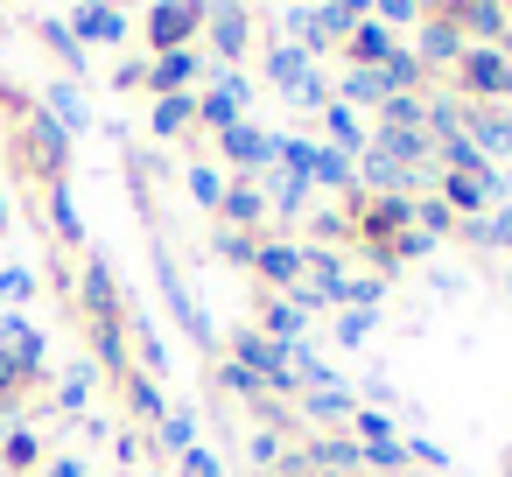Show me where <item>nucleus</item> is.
Segmentation results:
<instances>
[{
	"instance_id": "1",
	"label": "nucleus",
	"mask_w": 512,
	"mask_h": 477,
	"mask_svg": "<svg viewBox=\"0 0 512 477\" xmlns=\"http://www.w3.org/2000/svg\"><path fill=\"white\" fill-rule=\"evenodd\" d=\"M204 15H211V0H155V8H148V43H155V57H169V50H197Z\"/></svg>"
},
{
	"instance_id": "2",
	"label": "nucleus",
	"mask_w": 512,
	"mask_h": 477,
	"mask_svg": "<svg viewBox=\"0 0 512 477\" xmlns=\"http://www.w3.org/2000/svg\"><path fill=\"white\" fill-rule=\"evenodd\" d=\"M232 365H246L253 379H267V393H295L288 344H274V337H260V330H232Z\"/></svg>"
},
{
	"instance_id": "3",
	"label": "nucleus",
	"mask_w": 512,
	"mask_h": 477,
	"mask_svg": "<svg viewBox=\"0 0 512 477\" xmlns=\"http://www.w3.org/2000/svg\"><path fill=\"white\" fill-rule=\"evenodd\" d=\"M204 36H211V64H239L253 50V8H239V0H211V15H204Z\"/></svg>"
},
{
	"instance_id": "4",
	"label": "nucleus",
	"mask_w": 512,
	"mask_h": 477,
	"mask_svg": "<svg viewBox=\"0 0 512 477\" xmlns=\"http://www.w3.org/2000/svg\"><path fill=\"white\" fill-rule=\"evenodd\" d=\"M218 148H225V162H232V176H267L274 162H281V134H267V127H225L218 134Z\"/></svg>"
},
{
	"instance_id": "5",
	"label": "nucleus",
	"mask_w": 512,
	"mask_h": 477,
	"mask_svg": "<svg viewBox=\"0 0 512 477\" xmlns=\"http://www.w3.org/2000/svg\"><path fill=\"white\" fill-rule=\"evenodd\" d=\"M414 57H421V71H456L463 64V29L456 22H442V15H421V29H414V43H407Z\"/></svg>"
},
{
	"instance_id": "6",
	"label": "nucleus",
	"mask_w": 512,
	"mask_h": 477,
	"mask_svg": "<svg viewBox=\"0 0 512 477\" xmlns=\"http://www.w3.org/2000/svg\"><path fill=\"white\" fill-rule=\"evenodd\" d=\"M22 148H29V162H36V176H43V183H57V176H64V162H71V134H64L50 113L22 120Z\"/></svg>"
},
{
	"instance_id": "7",
	"label": "nucleus",
	"mask_w": 512,
	"mask_h": 477,
	"mask_svg": "<svg viewBox=\"0 0 512 477\" xmlns=\"http://www.w3.org/2000/svg\"><path fill=\"white\" fill-rule=\"evenodd\" d=\"M78 309L92 316V323H127V309H120V281H113V267L92 253L85 260V274H78Z\"/></svg>"
},
{
	"instance_id": "8",
	"label": "nucleus",
	"mask_w": 512,
	"mask_h": 477,
	"mask_svg": "<svg viewBox=\"0 0 512 477\" xmlns=\"http://www.w3.org/2000/svg\"><path fill=\"white\" fill-rule=\"evenodd\" d=\"M498 78H505V50H463V64H456V99H463V106H484V99H498Z\"/></svg>"
},
{
	"instance_id": "9",
	"label": "nucleus",
	"mask_w": 512,
	"mask_h": 477,
	"mask_svg": "<svg viewBox=\"0 0 512 477\" xmlns=\"http://www.w3.org/2000/svg\"><path fill=\"white\" fill-rule=\"evenodd\" d=\"M204 64H211L204 50H169V57L148 64V92H155V99H176V92H190V85L204 78Z\"/></svg>"
},
{
	"instance_id": "10",
	"label": "nucleus",
	"mask_w": 512,
	"mask_h": 477,
	"mask_svg": "<svg viewBox=\"0 0 512 477\" xmlns=\"http://www.w3.org/2000/svg\"><path fill=\"white\" fill-rule=\"evenodd\" d=\"M281 36H288L295 50H330V43H344V36L323 22V0H295V8H281Z\"/></svg>"
},
{
	"instance_id": "11",
	"label": "nucleus",
	"mask_w": 512,
	"mask_h": 477,
	"mask_svg": "<svg viewBox=\"0 0 512 477\" xmlns=\"http://www.w3.org/2000/svg\"><path fill=\"white\" fill-rule=\"evenodd\" d=\"M218 218H225L232 232H253V225H267L274 211H267V190H260V176H232V190H225Z\"/></svg>"
},
{
	"instance_id": "12",
	"label": "nucleus",
	"mask_w": 512,
	"mask_h": 477,
	"mask_svg": "<svg viewBox=\"0 0 512 477\" xmlns=\"http://www.w3.org/2000/svg\"><path fill=\"white\" fill-rule=\"evenodd\" d=\"M400 43H407V36H393L386 22H372V15H365V22H358V29L344 36V57H351L358 71H379V64H386V57H393Z\"/></svg>"
},
{
	"instance_id": "13",
	"label": "nucleus",
	"mask_w": 512,
	"mask_h": 477,
	"mask_svg": "<svg viewBox=\"0 0 512 477\" xmlns=\"http://www.w3.org/2000/svg\"><path fill=\"white\" fill-rule=\"evenodd\" d=\"M253 267L267 288H302V239H260Z\"/></svg>"
},
{
	"instance_id": "14",
	"label": "nucleus",
	"mask_w": 512,
	"mask_h": 477,
	"mask_svg": "<svg viewBox=\"0 0 512 477\" xmlns=\"http://www.w3.org/2000/svg\"><path fill=\"white\" fill-rule=\"evenodd\" d=\"M302 463L323 470V477H358V470H365V449H358L351 435H323V442L302 449Z\"/></svg>"
},
{
	"instance_id": "15",
	"label": "nucleus",
	"mask_w": 512,
	"mask_h": 477,
	"mask_svg": "<svg viewBox=\"0 0 512 477\" xmlns=\"http://www.w3.org/2000/svg\"><path fill=\"white\" fill-rule=\"evenodd\" d=\"M71 36L78 43H127V15L106 8V0H85V8H71Z\"/></svg>"
},
{
	"instance_id": "16",
	"label": "nucleus",
	"mask_w": 512,
	"mask_h": 477,
	"mask_svg": "<svg viewBox=\"0 0 512 477\" xmlns=\"http://www.w3.org/2000/svg\"><path fill=\"white\" fill-rule=\"evenodd\" d=\"M260 190H267V211H274V218H302L316 183H309V176H295V169H267V176H260Z\"/></svg>"
},
{
	"instance_id": "17",
	"label": "nucleus",
	"mask_w": 512,
	"mask_h": 477,
	"mask_svg": "<svg viewBox=\"0 0 512 477\" xmlns=\"http://www.w3.org/2000/svg\"><path fill=\"white\" fill-rule=\"evenodd\" d=\"M379 85H386V99H421V85H428V71H421V57L400 43L386 64H379Z\"/></svg>"
},
{
	"instance_id": "18",
	"label": "nucleus",
	"mask_w": 512,
	"mask_h": 477,
	"mask_svg": "<svg viewBox=\"0 0 512 477\" xmlns=\"http://www.w3.org/2000/svg\"><path fill=\"white\" fill-rule=\"evenodd\" d=\"M43 113H50L64 134H85V127H92V106H85V92H78L71 78H57V85H50V106H43Z\"/></svg>"
},
{
	"instance_id": "19",
	"label": "nucleus",
	"mask_w": 512,
	"mask_h": 477,
	"mask_svg": "<svg viewBox=\"0 0 512 477\" xmlns=\"http://www.w3.org/2000/svg\"><path fill=\"white\" fill-rule=\"evenodd\" d=\"M302 78H309V50H295V43H274V50H267V85H274V92H295Z\"/></svg>"
},
{
	"instance_id": "20",
	"label": "nucleus",
	"mask_w": 512,
	"mask_h": 477,
	"mask_svg": "<svg viewBox=\"0 0 512 477\" xmlns=\"http://www.w3.org/2000/svg\"><path fill=\"white\" fill-rule=\"evenodd\" d=\"M337 106H386V85H379V71H358V64H344V78H337Z\"/></svg>"
},
{
	"instance_id": "21",
	"label": "nucleus",
	"mask_w": 512,
	"mask_h": 477,
	"mask_svg": "<svg viewBox=\"0 0 512 477\" xmlns=\"http://www.w3.org/2000/svg\"><path fill=\"white\" fill-rule=\"evenodd\" d=\"M323 134H330V148H344V155H358V148L372 141V134H365V120H358L351 106H337V99L323 106Z\"/></svg>"
},
{
	"instance_id": "22",
	"label": "nucleus",
	"mask_w": 512,
	"mask_h": 477,
	"mask_svg": "<svg viewBox=\"0 0 512 477\" xmlns=\"http://www.w3.org/2000/svg\"><path fill=\"white\" fill-rule=\"evenodd\" d=\"M302 323H309V316H302L288 295H274V302L260 309V337H274V344H302Z\"/></svg>"
},
{
	"instance_id": "23",
	"label": "nucleus",
	"mask_w": 512,
	"mask_h": 477,
	"mask_svg": "<svg viewBox=\"0 0 512 477\" xmlns=\"http://www.w3.org/2000/svg\"><path fill=\"white\" fill-rule=\"evenodd\" d=\"M162 141H176V134H190L197 127V99L190 92H176V99H155V120H148Z\"/></svg>"
},
{
	"instance_id": "24",
	"label": "nucleus",
	"mask_w": 512,
	"mask_h": 477,
	"mask_svg": "<svg viewBox=\"0 0 512 477\" xmlns=\"http://www.w3.org/2000/svg\"><path fill=\"white\" fill-rule=\"evenodd\" d=\"M120 386H127V407H134V414H148V421H162V414H169V400H162V386H155V372H141V365H127V379H120Z\"/></svg>"
},
{
	"instance_id": "25",
	"label": "nucleus",
	"mask_w": 512,
	"mask_h": 477,
	"mask_svg": "<svg viewBox=\"0 0 512 477\" xmlns=\"http://www.w3.org/2000/svg\"><path fill=\"white\" fill-rule=\"evenodd\" d=\"M302 414L309 421H351L358 400H351V386H316V393H302Z\"/></svg>"
},
{
	"instance_id": "26",
	"label": "nucleus",
	"mask_w": 512,
	"mask_h": 477,
	"mask_svg": "<svg viewBox=\"0 0 512 477\" xmlns=\"http://www.w3.org/2000/svg\"><path fill=\"white\" fill-rule=\"evenodd\" d=\"M309 183H323V190H344V197H351V155H344V148H316Z\"/></svg>"
},
{
	"instance_id": "27",
	"label": "nucleus",
	"mask_w": 512,
	"mask_h": 477,
	"mask_svg": "<svg viewBox=\"0 0 512 477\" xmlns=\"http://www.w3.org/2000/svg\"><path fill=\"white\" fill-rule=\"evenodd\" d=\"M50 225H57V239H64V246H78V239H85V218H78V204H71V190H64V183H50Z\"/></svg>"
},
{
	"instance_id": "28",
	"label": "nucleus",
	"mask_w": 512,
	"mask_h": 477,
	"mask_svg": "<svg viewBox=\"0 0 512 477\" xmlns=\"http://www.w3.org/2000/svg\"><path fill=\"white\" fill-rule=\"evenodd\" d=\"M414 232H428V239H449V232H456V211H449L442 197H414Z\"/></svg>"
},
{
	"instance_id": "29",
	"label": "nucleus",
	"mask_w": 512,
	"mask_h": 477,
	"mask_svg": "<svg viewBox=\"0 0 512 477\" xmlns=\"http://www.w3.org/2000/svg\"><path fill=\"white\" fill-rule=\"evenodd\" d=\"M225 190H232V183H225V169H211V162H197V169H190V197H197L204 211H218V204H225Z\"/></svg>"
},
{
	"instance_id": "30",
	"label": "nucleus",
	"mask_w": 512,
	"mask_h": 477,
	"mask_svg": "<svg viewBox=\"0 0 512 477\" xmlns=\"http://www.w3.org/2000/svg\"><path fill=\"white\" fill-rule=\"evenodd\" d=\"M92 386H99V372H92V365H71V372H64V386H57V407H64V414H78V407L92 400Z\"/></svg>"
},
{
	"instance_id": "31",
	"label": "nucleus",
	"mask_w": 512,
	"mask_h": 477,
	"mask_svg": "<svg viewBox=\"0 0 512 477\" xmlns=\"http://www.w3.org/2000/svg\"><path fill=\"white\" fill-rule=\"evenodd\" d=\"M421 15H428L421 0H372V22H386L393 36H400V29H421Z\"/></svg>"
},
{
	"instance_id": "32",
	"label": "nucleus",
	"mask_w": 512,
	"mask_h": 477,
	"mask_svg": "<svg viewBox=\"0 0 512 477\" xmlns=\"http://www.w3.org/2000/svg\"><path fill=\"white\" fill-rule=\"evenodd\" d=\"M197 120H204L211 134H225V127H239V99H225V92H211V99H197Z\"/></svg>"
},
{
	"instance_id": "33",
	"label": "nucleus",
	"mask_w": 512,
	"mask_h": 477,
	"mask_svg": "<svg viewBox=\"0 0 512 477\" xmlns=\"http://www.w3.org/2000/svg\"><path fill=\"white\" fill-rule=\"evenodd\" d=\"M218 386H225V393H239V400H267V379H253V372H246V365H232V358L218 365Z\"/></svg>"
},
{
	"instance_id": "34",
	"label": "nucleus",
	"mask_w": 512,
	"mask_h": 477,
	"mask_svg": "<svg viewBox=\"0 0 512 477\" xmlns=\"http://www.w3.org/2000/svg\"><path fill=\"white\" fill-rule=\"evenodd\" d=\"M365 15H372V0H323V22H330L337 36H351Z\"/></svg>"
},
{
	"instance_id": "35",
	"label": "nucleus",
	"mask_w": 512,
	"mask_h": 477,
	"mask_svg": "<svg viewBox=\"0 0 512 477\" xmlns=\"http://www.w3.org/2000/svg\"><path fill=\"white\" fill-rule=\"evenodd\" d=\"M0 463H8V470H36V435H29V428H8V442H0Z\"/></svg>"
},
{
	"instance_id": "36",
	"label": "nucleus",
	"mask_w": 512,
	"mask_h": 477,
	"mask_svg": "<svg viewBox=\"0 0 512 477\" xmlns=\"http://www.w3.org/2000/svg\"><path fill=\"white\" fill-rule=\"evenodd\" d=\"M421 113H428V99H386L379 127H421Z\"/></svg>"
},
{
	"instance_id": "37",
	"label": "nucleus",
	"mask_w": 512,
	"mask_h": 477,
	"mask_svg": "<svg viewBox=\"0 0 512 477\" xmlns=\"http://www.w3.org/2000/svg\"><path fill=\"white\" fill-rule=\"evenodd\" d=\"M162 442L183 456V449H197V414H162Z\"/></svg>"
},
{
	"instance_id": "38",
	"label": "nucleus",
	"mask_w": 512,
	"mask_h": 477,
	"mask_svg": "<svg viewBox=\"0 0 512 477\" xmlns=\"http://www.w3.org/2000/svg\"><path fill=\"white\" fill-rule=\"evenodd\" d=\"M365 470H386V477H400V470H407V449H400V435H393V442H379V449H365Z\"/></svg>"
},
{
	"instance_id": "39",
	"label": "nucleus",
	"mask_w": 512,
	"mask_h": 477,
	"mask_svg": "<svg viewBox=\"0 0 512 477\" xmlns=\"http://www.w3.org/2000/svg\"><path fill=\"white\" fill-rule=\"evenodd\" d=\"M36 295V274L29 267H0V302H29Z\"/></svg>"
},
{
	"instance_id": "40",
	"label": "nucleus",
	"mask_w": 512,
	"mask_h": 477,
	"mask_svg": "<svg viewBox=\"0 0 512 477\" xmlns=\"http://www.w3.org/2000/svg\"><path fill=\"white\" fill-rule=\"evenodd\" d=\"M218 253H225V260H239V267H253L260 239H253V232H218Z\"/></svg>"
},
{
	"instance_id": "41",
	"label": "nucleus",
	"mask_w": 512,
	"mask_h": 477,
	"mask_svg": "<svg viewBox=\"0 0 512 477\" xmlns=\"http://www.w3.org/2000/svg\"><path fill=\"white\" fill-rule=\"evenodd\" d=\"M365 330H372V309H344V316H337V337H330V344H365Z\"/></svg>"
},
{
	"instance_id": "42",
	"label": "nucleus",
	"mask_w": 512,
	"mask_h": 477,
	"mask_svg": "<svg viewBox=\"0 0 512 477\" xmlns=\"http://www.w3.org/2000/svg\"><path fill=\"white\" fill-rule=\"evenodd\" d=\"M183 470H190V477H225V470H218V456H211V449H183Z\"/></svg>"
},
{
	"instance_id": "43",
	"label": "nucleus",
	"mask_w": 512,
	"mask_h": 477,
	"mask_svg": "<svg viewBox=\"0 0 512 477\" xmlns=\"http://www.w3.org/2000/svg\"><path fill=\"white\" fill-rule=\"evenodd\" d=\"M113 85H120V92H141V85H148V64H120Z\"/></svg>"
},
{
	"instance_id": "44",
	"label": "nucleus",
	"mask_w": 512,
	"mask_h": 477,
	"mask_svg": "<svg viewBox=\"0 0 512 477\" xmlns=\"http://www.w3.org/2000/svg\"><path fill=\"white\" fill-rule=\"evenodd\" d=\"M246 456H253V463H281V442H274V435H253V449H246Z\"/></svg>"
},
{
	"instance_id": "45",
	"label": "nucleus",
	"mask_w": 512,
	"mask_h": 477,
	"mask_svg": "<svg viewBox=\"0 0 512 477\" xmlns=\"http://www.w3.org/2000/svg\"><path fill=\"white\" fill-rule=\"evenodd\" d=\"M50 477H85V470H78V456H64V463H57Z\"/></svg>"
},
{
	"instance_id": "46",
	"label": "nucleus",
	"mask_w": 512,
	"mask_h": 477,
	"mask_svg": "<svg viewBox=\"0 0 512 477\" xmlns=\"http://www.w3.org/2000/svg\"><path fill=\"white\" fill-rule=\"evenodd\" d=\"M498 183H505V197H512V169H505V176H498Z\"/></svg>"
},
{
	"instance_id": "47",
	"label": "nucleus",
	"mask_w": 512,
	"mask_h": 477,
	"mask_svg": "<svg viewBox=\"0 0 512 477\" xmlns=\"http://www.w3.org/2000/svg\"><path fill=\"white\" fill-rule=\"evenodd\" d=\"M0 225H8V204H0Z\"/></svg>"
},
{
	"instance_id": "48",
	"label": "nucleus",
	"mask_w": 512,
	"mask_h": 477,
	"mask_svg": "<svg viewBox=\"0 0 512 477\" xmlns=\"http://www.w3.org/2000/svg\"><path fill=\"white\" fill-rule=\"evenodd\" d=\"M106 8H120V0H106Z\"/></svg>"
}]
</instances>
